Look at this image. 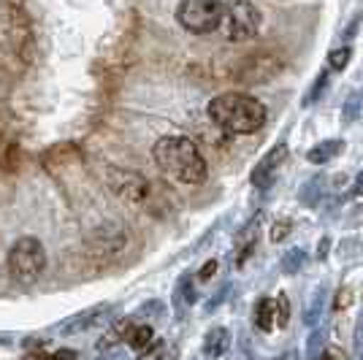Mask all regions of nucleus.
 Instances as JSON below:
<instances>
[{"mask_svg": "<svg viewBox=\"0 0 363 360\" xmlns=\"http://www.w3.org/2000/svg\"><path fill=\"white\" fill-rule=\"evenodd\" d=\"M174 300H177V306L184 309V306H190V303H196V287H193V276L190 274H184L179 279V285L174 290Z\"/></svg>", "mask_w": 363, "mask_h": 360, "instance_id": "17", "label": "nucleus"}, {"mask_svg": "<svg viewBox=\"0 0 363 360\" xmlns=\"http://www.w3.org/2000/svg\"><path fill=\"white\" fill-rule=\"evenodd\" d=\"M323 193H325V176H312V179L306 181L301 187V193H298V198H301L303 206H309V209H315L320 201H323Z\"/></svg>", "mask_w": 363, "mask_h": 360, "instance_id": "15", "label": "nucleus"}, {"mask_svg": "<svg viewBox=\"0 0 363 360\" xmlns=\"http://www.w3.org/2000/svg\"><path fill=\"white\" fill-rule=\"evenodd\" d=\"M323 344H325V333H323V330H315V333H312V339H309V347H306V358L318 360L320 355H323V352H320Z\"/></svg>", "mask_w": 363, "mask_h": 360, "instance_id": "24", "label": "nucleus"}, {"mask_svg": "<svg viewBox=\"0 0 363 360\" xmlns=\"http://www.w3.org/2000/svg\"><path fill=\"white\" fill-rule=\"evenodd\" d=\"M152 157L168 179L179 181V184L206 181V160L196 147V141L187 135H163L152 147Z\"/></svg>", "mask_w": 363, "mask_h": 360, "instance_id": "1", "label": "nucleus"}, {"mask_svg": "<svg viewBox=\"0 0 363 360\" xmlns=\"http://www.w3.org/2000/svg\"><path fill=\"white\" fill-rule=\"evenodd\" d=\"M257 223H260V214L252 217L244 230H239V239H236V266H244L247 257L255 252V241H257Z\"/></svg>", "mask_w": 363, "mask_h": 360, "instance_id": "9", "label": "nucleus"}, {"mask_svg": "<svg viewBox=\"0 0 363 360\" xmlns=\"http://www.w3.org/2000/svg\"><path fill=\"white\" fill-rule=\"evenodd\" d=\"M25 360H76L74 349H57V352H30Z\"/></svg>", "mask_w": 363, "mask_h": 360, "instance_id": "22", "label": "nucleus"}, {"mask_svg": "<svg viewBox=\"0 0 363 360\" xmlns=\"http://www.w3.org/2000/svg\"><path fill=\"white\" fill-rule=\"evenodd\" d=\"M355 352L363 360V315L358 317V328H355Z\"/></svg>", "mask_w": 363, "mask_h": 360, "instance_id": "27", "label": "nucleus"}, {"mask_svg": "<svg viewBox=\"0 0 363 360\" xmlns=\"http://www.w3.org/2000/svg\"><path fill=\"white\" fill-rule=\"evenodd\" d=\"M318 360H331V355H328V352H323V355H320Z\"/></svg>", "mask_w": 363, "mask_h": 360, "instance_id": "33", "label": "nucleus"}, {"mask_svg": "<svg viewBox=\"0 0 363 360\" xmlns=\"http://www.w3.org/2000/svg\"><path fill=\"white\" fill-rule=\"evenodd\" d=\"M228 347H230V333L225 328H212L203 339V355L209 360H217L225 355Z\"/></svg>", "mask_w": 363, "mask_h": 360, "instance_id": "11", "label": "nucleus"}, {"mask_svg": "<svg viewBox=\"0 0 363 360\" xmlns=\"http://www.w3.org/2000/svg\"><path fill=\"white\" fill-rule=\"evenodd\" d=\"M152 342H155L152 325L130 320V328H128V333H125V344L130 347V349H138V352H144V349H147Z\"/></svg>", "mask_w": 363, "mask_h": 360, "instance_id": "12", "label": "nucleus"}, {"mask_svg": "<svg viewBox=\"0 0 363 360\" xmlns=\"http://www.w3.org/2000/svg\"><path fill=\"white\" fill-rule=\"evenodd\" d=\"M209 117L214 125H220L230 135H247L255 133L266 122V103L257 101L252 95H239V92H225L217 95L206 106Z\"/></svg>", "mask_w": 363, "mask_h": 360, "instance_id": "2", "label": "nucleus"}, {"mask_svg": "<svg viewBox=\"0 0 363 360\" xmlns=\"http://www.w3.org/2000/svg\"><path fill=\"white\" fill-rule=\"evenodd\" d=\"M166 358V342L163 339H155L141 355H138V360H163Z\"/></svg>", "mask_w": 363, "mask_h": 360, "instance_id": "23", "label": "nucleus"}, {"mask_svg": "<svg viewBox=\"0 0 363 360\" xmlns=\"http://www.w3.org/2000/svg\"><path fill=\"white\" fill-rule=\"evenodd\" d=\"M325 252H328V239L320 241V257H325Z\"/></svg>", "mask_w": 363, "mask_h": 360, "instance_id": "32", "label": "nucleus"}, {"mask_svg": "<svg viewBox=\"0 0 363 360\" xmlns=\"http://www.w3.org/2000/svg\"><path fill=\"white\" fill-rule=\"evenodd\" d=\"M279 60H274V57H252L250 62H244L242 71H239V79L242 81H247V84H260V81H269V79H274V76L279 74Z\"/></svg>", "mask_w": 363, "mask_h": 360, "instance_id": "8", "label": "nucleus"}, {"mask_svg": "<svg viewBox=\"0 0 363 360\" xmlns=\"http://www.w3.org/2000/svg\"><path fill=\"white\" fill-rule=\"evenodd\" d=\"M345 306H350V287H342L336 298V309H345Z\"/></svg>", "mask_w": 363, "mask_h": 360, "instance_id": "30", "label": "nucleus"}, {"mask_svg": "<svg viewBox=\"0 0 363 360\" xmlns=\"http://www.w3.org/2000/svg\"><path fill=\"white\" fill-rule=\"evenodd\" d=\"M342 150H345V141H339V138H328V141H320V144H315L312 150H309V154H306V160L315 165H325L328 160H333L336 154H342Z\"/></svg>", "mask_w": 363, "mask_h": 360, "instance_id": "13", "label": "nucleus"}, {"mask_svg": "<svg viewBox=\"0 0 363 360\" xmlns=\"http://www.w3.org/2000/svg\"><path fill=\"white\" fill-rule=\"evenodd\" d=\"M288 320H290V300L285 293H279V298H277V325H288Z\"/></svg>", "mask_w": 363, "mask_h": 360, "instance_id": "25", "label": "nucleus"}, {"mask_svg": "<svg viewBox=\"0 0 363 360\" xmlns=\"http://www.w3.org/2000/svg\"><path fill=\"white\" fill-rule=\"evenodd\" d=\"M46 269V252L44 244L33 236H22L14 241V247L9 249V274L19 285H33L41 279Z\"/></svg>", "mask_w": 363, "mask_h": 360, "instance_id": "3", "label": "nucleus"}, {"mask_svg": "<svg viewBox=\"0 0 363 360\" xmlns=\"http://www.w3.org/2000/svg\"><path fill=\"white\" fill-rule=\"evenodd\" d=\"M220 30L233 44L236 41H250L260 30V11H257L250 0H236V3H230L225 9Z\"/></svg>", "mask_w": 363, "mask_h": 360, "instance_id": "5", "label": "nucleus"}, {"mask_svg": "<svg viewBox=\"0 0 363 360\" xmlns=\"http://www.w3.org/2000/svg\"><path fill=\"white\" fill-rule=\"evenodd\" d=\"M285 157H288V144H277L274 150L263 154V160L252 168V176H250L257 190H269L277 181V174H279V168L285 163Z\"/></svg>", "mask_w": 363, "mask_h": 360, "instance_id": "7", "label": "nucleus"}, {"mask_svg": "<svg viewBox=\"0 0 363 360\" xmlns=\"http://www.w3.org/2000/svg\"><path fill=\"white\" fill-rule=\"evenodd\" d=\"M214 271H217V260H209V263H206L203 269L198 271V279H201V282H206V279H212V276H214Z\"/></svg>", "mask_w": 363, "mask_h": 360, "instance_id": "28", "label": "nucleus"}, {"mask_svg": "<svg viewBox=\"0 0 363 360\" xmlns=\"http://www.w3.org/2000/svg\"><path fill=\"white\" fill-rule=\"evenodd\" d=\"M350 57H352V49H350V46L333 49L331 55H328V65H331L333 71H342V68H347Z\"/></svg>", "mask_w": 363, "mask_h": 360, "instance_id": "21", "label": "nucleus"}, {"mask_svg": "<svg viewBox=\"0 0 363 360\" xmlns=\"http://www.w3.org/2000/svg\"><path fill=\"white\" fill-rule=\"evenodd\" d=\"M303 260H306L303 249H290L288 255L282 257V271H285V274H298L303 266Z\"/></svg>", "mask_w": 363, "mask_h": 360, "instance_id": "20", "label": "nucleus"}, {"mask_svg": "<svg viewBox=\"0 0 363 360\" xmlns=\"http://www.w3.org/2000/svg\"><path fill=\"white\" fill-rule=\"evenodd\" d=\"M363 193V171L361 174H358V176H355V184H352V190H350V196L355 198V196H361Z\"/></svg>", "mask_w": 363, "mask_h": 360, "instance_id": "31", "label": "nucleus"}, {"mask_svg": "<svg viewBox=\"0 0 363 360\" xmlns=\"http://www.w3.org/2000/svg\"><path fill=\"white\" fill-rule=\"evenodd\" d=\"M228 290H230V287H223V290H220V293H214V298L209 300V303H206V312H214V309H217V306H220V303H223V300H225V293Z\"/></svg>", "mask_w": 363, "mask_h": 360, "instance_id": "29", "label": "nucleus"}, {"mask_svg": "<svg viewBox=\"0 0 363 360\" xmlns=\"http://www.w3.org/2000/svg\"><path fill=\"white\" fill-rule=\"evenodd\" d=\"M255 325L260 330H272L277 325V300L260 298L255 303Z\"/></svg>", "mask_w": 363, "mask_h": 360, "instance_id": "14", "label": "nucleus"}, {"mask_svg": "<svg viewBox=\"0 0 363 360\" xmlns=\"http://www.w3.org/2000/svg\"><path fill=\"white\" fill-rule=\"evenodd\" d=\"M361 108H363V95L361 92H352L347 98V103H345V108H342V120L355 122L361 117Z\"/></svg>", "mask_w": 363, "mask_h": 360, "instance_id": "19", "label": "nucleus"}, {"mask_svg": "<svg viewBox=\"0 0 363 360\" xmlns=\"http://www.w3.org/2000/svg\"><path fill=\"white\" fill-rule=\"evenodd\" d=\"M106 312H111V306H106V303H101V306H92L90 312H82V315L74 317L71 322H62L60 330H62V333H82V330L92 328V325L101 320V315H106Z\"/></svg>", "mask_w": 363, "mask_h": 360, "instance_id": "10", "label": "nucleus"}, {"mask_svg": "<svg viewBox=\"0 0 363 360\" xmlns=\"http://www.w3.org/2000/svg\"><path fill=\"white\" fill-rule=\"evenodd\" d=\"M290 220H279V223H274V230H272V241H282L285 236L290 233Z\"/></svg>", "mask_w": 363, "mask_h": 360, "instance_id": "26", "label": "nucleus"}, {"mask_svg": "<svg viewBox=\"0 0 363 360\" xmlns=\"http://www.w3.org/2000/svg\"><path fill=\"white\" fill-rule=\"evenodd\" d=\"M325 312V285H320L315 290V296L309 300V306H306V312H303V322L309 325V328H315L320 322V317Z\"/></svg>", "mask_w": 363, "mask_h": 360, "instance_id": "16", "label": "nucleus"}, {"mask_svg": "<svg viewBox=\"0 0 363 360\" xmlns=\"http://www.w3.org/2000/svg\"><path fill=\"white\" fill-rule=\"evenodd\" d=\"M108 187L128 203H136V206H150L152 198V184L136 171H125V168H108L106 171Z\"/></svg>", "mask_w": 363, "mask_h": 360, "instance_id": "6", "label": "nucleus"}, {"mask_svg": "<svg viewBox=\"0 0 363 360\" xmlns=\"http://www.w3.org/2000/svg\"><path fill=\"white\" fill-rule=\"evenodd\" d=\"M225 6L220 0H182L177 9V19L187 33L206 35V33L220 30L223 25Z\"/></svg>", "mask_w": 363, "mask_h": 360, "instance_id": "4", "label": "nucleus"}, {"mask_svg": "<svg viewBox=\"0 0 363 360\" xmlns=\"http://www.w3.org/2000/svg\"><path fill=\"white\" fill-rule=\"evenodd\" d=\"M325 87H328V71H323V74L315 79V84L306 90V98L301 101V106H312L318 103L320 98H323V92H325Z\"/></svg>", "mask_w": 363, "mask_h": 360, "instance_id": "18", "label": "nucleus"}]
</instances>
